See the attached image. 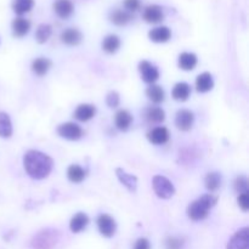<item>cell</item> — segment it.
<instances>
[{"label":"cell","mask_w":249,"mask_h":249,"mask_svg":"<svg viewBox=\"0 0 249 249\" xmlns=\"http://www.w3.org/2000/svg\"><path fill=\"white\" fill-rule=\"evenodd\" d=\"M96 223L97 229H99L100 233H101L104 237H113L117 230V224L116 220H114L111 215H108V214H100V215L97 216Z\"/></svg>","instance_id":"8992f818"},{"label":"cell","mask_w":249,"mask_h":249,"mask_svg":"<svg viewBox=\"0 0 249 249\" xmlns=\"http://www.w3.org/2000/svg\"><path fill=\"white\" fill-rule=\"evenodd\" d=\"M226 249H249V229L242 228L236 231L229 240Z\"/></svg>","instance_id":"ba28073f"},{"label":"cell","mask_w":249,"mask_h":249,"mask_svg":"<svg viewBox=\"0 0 249 249\" xmlns=\"http://www.w3.org/2000/svg\"><path fill=\"white\" fill-rule=\"evenodd\" d=\"M61 233L56 229L46 228L38 231L32 237L31 246L33 249H53L60 242Z\"/></svg>","instance_id":"3957f363"},{"label":"cell","mask_w":249,"mask_h":249,"mask_svg":"<svg viewBox=\"0 0 249 249\" xmlns=\"http://www.w3.org/2000/svg\"><path fill=\"white\" fill-rule=\"evenodd\" d=\"M34 6V0H12V10L16 15L22 16L31 11Z\"/></svg>","instance_id":"4dcf8cb0"},{"label":"cell","mask_w":249,"mask_h":249,"mask_svg":"<svg viewBox=\"0 0 249 249\" xmlns=\"http://www.w3.org/2000/svg\"><path fill=\"white\" fill-rule=\"evenodd\" d=\"M190 95H191V87H190L187 83L185 82L177 83L175 87L173 88L172 96L173 99L177 100V101H180V102L186 101V100L190 97Z\"/></svg>","instance_id":"7402d4cb"},{"label":"cell","mask_w":249,"mask_h":249,"mask_svg":"<svg viewBox=\"0 0 249 249\" xmlns=\"http://www.w3.org/2000/svg\"><path fill=\"white\" fill-rule=\"evenodd\" d=\"M12 33L16 38H22V36H27L31 29V22L23 17H17L12 21Z\"/></svg>","instance_id":"d6986e66"},{"label":"cell","mask_w":249,"mask_h":249,"mask_svg":"<svg viewBox=\"0 0 249 249\" xmlns=\"http://www.w3.org/2000/svg\"><path fill=\"white\" fill-rule=\"evenodd\" d=\"M119 48H121V39L116 34H109L102 40V50L109 55L116 53L119 50Z\"/></svg>","instance_id":"4316f807"},{"label":"cell","mask_w":249,"mask_h":249,"mask_svg":"<svg viewBox=\"0 0 249 249\" xmlns=\"http://www.w3.org/2000/svg\"><path fill=\"white\" fill-rule=\"evenodd\" d=\"M152 187L157 197L162 199H169L175 195V187L173 182L163 175H155L153 177Z\"/></svg>","instance_id":"277c9868"},{"label":"cell","mask_w":249,"mask_h":249,"mask_svg":"<svg viewBox=\"0 0 249 249\" xmlns=\"http://www.w3.org/2000/svg\"><path fill=\"white\" fill-rule=\"evenodd\" d=\"M169 130L165 126H156L147 133V139L153 145H164L169 141Z\"/></svg>","instance_id":"30bf717a"},{"label":"cell","mask_w":249,"mask_h":249,"mask_svg":"<svg viewBox=\"0 0 249 249\" xmlns=\"http://www.w3.org/2000/svg\"><path fill=\"white\" fill-rule=\"evenodd\" d=\"M116 175L118 178V180L121 181V184L123 186L126 187L129 192L134 194L138 189V178L133 174H129L125 170L122 169V168H117L116 169Z\"/></svg>","instance_id":"8fae6325"},{"label":"cell","mask_w":249,"mask_h":249,"mask_svg":"<svg viewBox=\"0 0 249 249\" xmlns=\"http://www.w3.org/2000/svg\"><path fill=\"white\" fill-rule=\"evenodd\" d=\"M145 117L146 119H147L148 123L160 124L164 122L165 112L164 109L160 108V107H150V108L146 109Z\"/></svg>","instance_id":"83f0119b"},{"label":"cell","mask_w":249,"mask_h":249,"mask_svg":"<svg viewBox=\"0 0 249 249\" xmlns=\"http://www.w3.org/2000/svg\"><path fill=\"white\" fill-rule=\"evenodd\" d=\"M53 66V62L48 57H38L32 62V71L38 77H44Z\"/></svg>","instance_id":"603a6c76"},{"label":"cell","mask_w":249,"mask_h":249,"mask_svg":"<svg viewBox=\"0 0 249 249\" xmlns=\"http://www.w3.org/2000/svg\"><path fill=\"white\" fill-rule=\"evenodd\" d=\"M142 16L148 23H160L164 19V12L160 5H150L145 9Z\"/></svg>","instance_id":"4fadbf2b"},{"label":"cell","mask_w":249,"mask_h":249,"mask_svg":"<svg viewBox=\"0 0 249 249\" xmlns=\"http://www.w3.org/2000/svg\"><path fill=\"white\" fill-rule=\"evenodd\" d=\"M198 58L194 53H181L179 55L178 65L182 71H192L196 68Z\"/></svg>","instance_id":"44dd1931"},{"label":"cell","mask_w":249,"mask_h":249,"mask_svg":"<svg viewBox=\"0 0 249 249\" xmlns=\"http://www.w3.org/2000/svg\"><path fill=\"white\" fill-rule=\"evenodd\" d=\"M106 104L109 108H116L121 104V97L117 91H109L106 96Z\"/></svg>","instance_id":"836d02e7"},{"label":"cell","mask_w":249,"mask_h":249,"mask_svg":"<svg viewBox=\"0 0 249 249\" xmlns=\"http://www.w3.org/2000/svg\"><path fill=\"white\" fill-rule=\"evenodd\" d=\"M218 202V197L213 194H206L197 198L196 201L191 202L187 207V216L192 221H202L209 215V211L215 207Z\"/></svg>","instance_id":"7a4b0ae2"},{"label":"cell","mask_w":249,"mask_h":249,"mask_svg":"<svg viewBox=\"0 0 249 249\" xmlns=\"http://www.w3.org/2000/svg\"><path fill=\"white\" fill-rule=\"evenodd\" d=\"M233 189L237 192L238 195L245 194V192L248 191V179L245 177V175H240V177L236 178L235 182H233Z\"/></svg>","instance_id":"d6a6232c"},{"label":"cell","mask_w":249,"mask_h":249,"mask_svg":"<svg viewBox=\"0 0 249 249\" xmlns=\"http://www.w3.org/2000/svg\"><path fill=\"white\" fill-rule=\"evenodd\" d=\"M51 33H53V28H51L50 24H39L38 28H36V40L38 41L39 44L46 43V41L49 40V38L51 36Z\"/></svg>","instance_id":"1f68e13d"},{"label":"cell","mask_w":249,"mask_h":249,"mask_svg":"<svg viewBox=\"0 0 249 249\" xmlns=\"http://www.w3.org/2000/svg\"><path fill=\"white\" fill-rule=\"evenodd\" d=\"M195 122V114L190 109H179L175 116V125L179 130L189 131L191 130Z\"/></svg>","instance_id":"9c48e42d"},{"label":"cell","mask_w":249,"mask_h":249,"mask_svg":"<svg viewBox=\"0 0 249 249\" xmlns=\"http://www.w3.org/2000/svg\"><path fill=\"white\" fill-rule=\"evenodd\" d=\"M139 72H140L141 79L147 84H155L160 79V71L150 61H141L139 63Z\"/></svg>","instance_id":"52a82bcc"},{"label":"cell","mask_w":249,"mask_h":249,"mask_svg":"<svg viewBox=\"0 0 249 249\" xmlns=\"http://www.w3.org/2000/svg\"><path fill=\"white\" fill-rule=\"evenodd\" d=\"M184 240L180 237H168L165 240V249H182Z\"/></svg>","instance_id":"e575fe53"},{"label":"cell","mask_w":249,"mask_h":249,"mask_svg":"<svg viewBox=\"0 0 249 249\" xmlns=\"http://www.w3.org/2000/svg\"><path fill=\"white\" fill-rule=\"evenodd\" d=\"M146 96L153 102V104H162L165 99V92L160 85L151 84L146 89Z\"/></svg>","instance_id":"484cf974"},{"label":"cell","mask_w":249,"mask_h":249,"mask_svg":"<svg viewBox=\"0 0 249 249\" xmlns=\"http://www.w3.org/2000/svg\"><path fill=\"white\" fill-rule=\"evenodd\" d=\"M53 11L60 18L66 19L72 16L73 11H74V5L71 0H56L53 2Z\"/></svg>","instance_id":"5bb4252c"},{"label":"cell","mask_w":249,"mask_h":249,"mask_svg":"<svg viewBox=\"0 0 249 249\" xmlns=\"http://www.w3.org/2000/svg\"><path fill=\"white\" fill-rule=\"evenodd\" d=\"M237 203H238V207H240L243 212H248L249 211V192H245V194L238 195Z\"/></svg>","instance_id":"d590c367"},{"label":"cell","mask_w":249,"mask_h":249,"mask_svg":"<svg viewBox=\"0 0 249 249\" xmlns=\"http://www.w3.org/2000/svg\"><path fill=\"white\" fill-rule=\"evenodd\" d=\"M221 180L223 179H221L220 173H208L204 178V186L209 192H215L221 186Z\"/></svg>","instance_id":"f546056e"},{"label":"cell","mask_w":249,"mask_h":249,"mask_svg":"<svg viewBox=\"0 0 249 249\" xmlns=\"http://www.w3.org/2000/svg\"><path fill=\"white\" fill-rule=\"evenodd\" d=\"M148 38L153 43H167L172 38V31L165 26L156 27L148 32Z\"/></svg>","instance_id":"2e32d148"},{"label":"cell","mask_w":249,"mask_h":249,"mask_svg":"<svg viewBox=\"0 0 249 249\" xmlns=\"http://www.w3.org/2000/svg\"><path fill=\"white\" fill-rule=\"evenodd\" d=\"M23 168L29 178L43 180L50 175L53 168V160L46 153L36 150H28L23 156Z\"/></svg>","instance_id":"6da1fadb"},{"label":"cell","mask_w":249,"mask_h":249,"mask_svg":"<svg viewBox=\"0 0 249 249\" xmlns=\"http://www.w3.org/2000/svg\"><path fill=\"white\" fill-rule=\"evenodd\" d=\"M96 114V107L91 104H82L75 108L74 118L79 122H88L92 119Z\"/></svg>","instance_id":"7c38bea8"},{"label":"cell","mask_w":249,"mask_h":249,"mask_svg":"<svg viewBox=\"0 0 249 249\" xmlns=\"http://www.w3.org/2000/svg\"><path fill=\"white\" fill-rule=\"evenodd\" d=\"M214 88V79L209 72H203L197 75L196 78V90L201 94L211 91Z\"/></svg>","instance_id":"ac0fdd59"},{"label":"cell","mask_w":249,"mask_h":249,"mask_svg":"<svg viewBox=\"0 0 249 249\" xmlns=\"http://www.w3.org/2000/svg\"><path fill=\"white\" fill-rule=\"evenodd\" d=\"M89 225V216L85 213H77L70 221V230L73 233H79Z\"/></svg>","instance_id":"ffe728a7"},{"label":"cell","mask_w":249,"mask_h":249,"mask_svg":"<svg viewBox=\"0 0 249 249\" xmlns=\"http://www.w3.org/2000/svg\"><path fill=\"white\" fill-rule=\"evenodd\" d=\"M133 249H151L150 241L145 237L139 238V240L135 242V245H134Z\"/></svg>","instance_id":"74e56055"},{"label":"cell","mask_w":249,"mask_h":249,"mask_svg":"<svg viewBox=\"0 0 249 249\" xmlns=\"http://www.w3.org/2000/svg\"><path fill=\"white\" fill-rule=\"evenodd\" d=\"M140 0H124V7L128 12H135L140 9Z\"/></svg>","instance_id":"8d00e7d4"},{"label":"cell","mask_w":249,"mask_h":249,"mask_svg":"<svg viewBox=\"0 0 249 249\" xmlns=\"http://www.w3.org/2000/svg\"><path fill=\"white\" fill-rule=\"evenodd\" d=\"M109 19H111L112 23L116 24V26L123 27V26H126V24L133 19V15H131L130 12L125 11V10L118 9L111 12V15H109Z\"/></svg>","instance_id":"d4e9b609"},{"label":"cell","mask_w":249,"mask_h":249,"mask_svg":"<svg viewBox=\"0 0 249 249\" xmlns=\"http://www.w3.org/2000/svg\"><path fill=\"white\" fill-rule=\"evenodd\" d=\"M57 134L62 139H66V140L77 141L83 138L84 131L78 124L67 122V123H62L57 126Z\"/></svg>","instance_id":"5b68a950"},{"label":"cell","mask_w":249,"mask_h":249,"mask_svg":"<svg viewBox=\"0 0 249 249\" xmlns=\"http://www.w3.org/2000/svg\"><path fill=\"white\" fill-rule=\"evenodd\" d=\"M131 123H133V116L126 109H119L114 116V124L116 128L121 131H126L130 128Z\"/></svg>","instance_id":"9a60e30c"},{"label":"cell","mask_w":249,"mask_h":249,"mask_svg":"<svg viewBox=\"0 0 249 249\" xmlns=\"http://www.w3.org/2000/svg\"><path fill=\"white\" fill-rule=\"evenodd\" d=\"M67 178L73 184H80L87 178V170L78 164H71L67 169Z\"/></svg>","instance_id":"cb8c5ba5"},{"label":"cell","mask_w":249,"mask_h":249,"mask_svg":"<svg viewBox=\"0 0 249 249\" xmlns=\"http://www.w3.org/2000/svg\"><path fill=\"white\" fill-rule=\"evenodd\" d=\"M14 133L11 118L5 112H0V138L9 139Z\"/></svg>","instance_id":"f1b7e54d"},{"label":"cell","mask_w":249,"mask_h":249,"mask_svg":"<svg viewBox=\"0 0 249 249\" xmlns=\"http://www.w3.org/2000/svg\"><path fill=\"white\" fill-rule=\"evenodd\" d=\"M83 36L77 28H67L61 33V41L68 46H77L82 43Z\"/></svg>","instance_id":"e0dca14e"}]
</instances>
